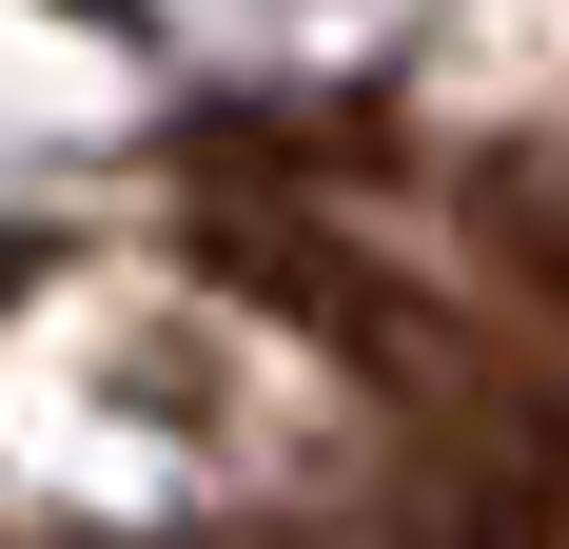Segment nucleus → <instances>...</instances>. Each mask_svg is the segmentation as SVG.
<instances>
[{"label":"nucleus","mask_w":569,"mask_h":549,"mask_svg":"<svg viewBox=\"0 0 569 549\" xmlns=\"http://www.w3.org/2000/svg\"><path fill=\"white\" fill-rule=\"evenodd\" d=\"M550 274H569V217H550Z\"/></svg>","instance_id":"1"}]
</instances>
